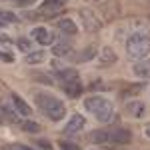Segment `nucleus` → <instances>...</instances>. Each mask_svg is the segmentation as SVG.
I'll return each mask as SVG.
<instances>
[{"mask_svg": "<svg viewBox=\"0 0 150 150\" xmlns=\"http://www.w3.org/2000/svg\"><path fill=\"white\" fill-rule=\"evenodd\" d=\"M52 52H54L56 56H68L70 52H72V46H70V44H66V42H54Z\"/></svg>", "mask_w": 150, "mask_h": 150, "instance_id": "17", "label": "nucleus"}, {"mask_svg": "<svg viewBox=\"0 0 150 150\" xmlns=\"http://www.w3.org/2000/svg\"><path fill=\"white\" fill-rule=\"evenodd\" d=\"M80 18H82V24H84V30H86V32H96V30L102 26L100 18H98L92 10H88V8L80 10Z\"/></svg>", "mask_w": 150, "mask_h": 150, "instance_id": "7", "label": "nucleus"}, {"mask_svg": "<svg viewBox=\"0 0 150 150\" xmlns=\"http://www.w3.org/2000/svg\"><path fill=\"white\" fill-rule=\"evenodd\" d=\"M56 78L62 80L64 84V90L68 92L70 98H78L82 92V84H80V76L74 68H60L56 72Z\"/></svg>", "mask_w": 150, "mask_h": 150, "instance_id": "4", "label": "nucleus"}, {"mask_svg": "<svg viewBox=\"0 0 150 150\" xmlns=\"http://www.w3.org/2000/svg\"><path fill=\"white\" fill-rule=\"evenodd\" d=\"M66 2L68 0H44L42 6H40V10H38V14H30V18H46L44 14H54V12H58L60 8H64Z\"/></svg>", "mask_w": 150, "mask_h": 150, "instance_id": "6", "label": "nucleus"}, {"mask_svg": "<svg viewBox=\"0 0 150 150\" xmlns=\"http://www.w3.org/2000/svg\"><path fill=\"white\" fill-rule=\"evenodd\" d=\"M4 150H34V148H30V146H24V144H8Z\"/></svg>", "mask_w": 150, "mask_h": 150, "instance_id": "22", "label": "nucleus"}, {"mask_svg": "<svg viewBox=\"0 0 150 150\" xmlns=\"http://www.w3.org/2000/svg\"><path fill=\"white\" fill-rule=\"evenodd\" d=\"M88 140L94 144H108V134H106V130H94L88 134Z\"/></svg>", "mask_w": 150, "mask_h": 150, "instance_id": "16", "label": "nucleus"}, {"mask_svg": "<svg viewBox=\"0 0 150 150\" xmlns=\"http://www.w3.org/2000/svg\"><path fill=\"white\" fill-rule=\"evenodd\" d=\"M30 36H32V40H36V42H38V44H42V46H48V44H52V42H54L52 32H48L46 28H42V26L34 28Z\"/></svg>", "mask_w": 150, "mask_h": 150, "instance_id": "8", "label": "nucleus"}, {"mask_svg": "<svg viewBox=\"0 0 150 150\" xmlns=\"http://www.w3.org/2000/svg\"><path fill=\"white\" fill-rule=\"evenodd\" d=\"M40 146H42V148H44V150H50V144H48V142H44V140L40 142Z\"/></svg>", "mask_w": 150, "mask_h": 150, "instance_id": "29", "label": "nucleus"}, {"mask_svg": "<svg viewBox=\"0 0 150 150\" xmlns=\"http://www.w3.org/2000/svg\"><path fill=\"white\" fill-rule=\"evenodd\" d=\"M42 60H44V52H42V50H38V52H30L28 56L24 58L26 64H38V62H42Z\"/></svg>", "mask_w": 150, "mask_h": 150, "instance_id": "18", "label": "nucleus"}, {"mask_svg": "<svg viewBox=\"0 0 150 150\" xmlns=\"http://www.w3.org/2000/svg\"><path fill=\"white\" fill-rule=\"evenodd\" d=\"M60 150H80L76 144H70V142H60Z\"/></svg>", "mask_w": 150, "mask_h": 150, "instance_id": "24", "label": "nucleus"}, {"mask_svg": "<svg viewBox=\"0 0 150 150\" xmlns=\"http://www.w3.org/2000/svg\"><path fill=\"white\" fill-rule=\"evenodd\" d=\"M12 40L10 38H8V36H4V34H0V44H2V46H8V44H10Z\"/></svg>", "mask_w": 150, "mask_h": 150, "instance_id": "27", "label": "nucleus"}, {"mask_svg": "<svg viewBox=\"0 0 150 150\" xmlns=\"http://www.w3.org/2000/svg\"><path fill=\"white\" fill-rule=\"evenodd\" d=\"M134 74L138 78H150V58H140L138 62L134 64Z\"/></svg>", "mask_w": 150, "mask_h": 150, "instance_id": "11", "label": "nucleus"}, {"mask_svg": "<svg viewBox=\"0 0 150 150\" xmlns=\"http://www.w3.org/2000/svg\"><path fill=\"white\" fill-rule=\"evenodd\" d=\"M84 108L88 112H92L96 120L100 122H110L114 118V106L110 100H106L102 96H90L84 100Z\"/></svg>", "mask_w": 150, "mask_h": 150, "instance_id": "2", "label": "nucleus"}, {"mask_svg": "<svg viewBox=\"0 0 150 150\" xmlns=\"http://www.w3.org/2000/svg\"><path fill=\"white\" fill-rule=\"evenodd\" d=\"M0 118H4L6 122H10V124H16V122H20V114L18 112H14V110H10L8 106H0Z\"/></svg>", "mask_w": 150, "mask_h": 150, "instance_id": "14", "label": "nucleus"}, {"mask_svg": "<svg viewBox=\"0 0 150 150\" xmlns=\"http://www.w3.org/2000/svg\"><path fill=\"white\" fill-rule=\"evenodd\" d=\"M106 134H108V144H112V146H124L132 138V134L126 128H110V130H106Z\"/></svg>", "mask_w": 150, "mask_h": 150, "instance_id": "5", "label": "nucleus"}, {"mask_svg": "<svg viewBox=\"0 0 150 150\" xmlns=\"http://www.w3.org/2000/svg\"><path fill=\"white\" fill-rule=\"evenodd\" d=\"M58 30L60 32H64V34L68 36H74L78 30H76V24L72 22L70 18H62V20H58Z\"/></svg>", "mask_w": 150, "mask_h": 150, "instance_id": "15", "label": "nucleus"}, {"mask_svg": "<svg viewBox=\"0 0 150 150\" xmlns=\"http://www.w3.org/2000/svg\"><path fill=\"white\" fill-rule=\"evenodd\" d=\"M34 102H36V106H38V110L46 116V118L54 120V122H56V120H62L64 114H66L64 104L60 102L56 96H52V94H48V92H36Z\"/></svg>", "mask_w": 150, "mask_h": 150, "instance_id": "1", "label": "nucleus"}, {"mask_svg": "<svg viewBox=\"0 0 150 150\" xmlns=\"http://www.w3.org/2000/svg\"><path fill=\"white\" fill-rule=\"evenodd\" d=\"M98 60H100V64H102V66H108V64L116 62V54H114V50H112L110 46H104V48H100Z\"/></svg>", "mask_w": 150, "mask_h": 150, "instance_id": "12", "label": "nucleus"}, {"mask_svg": "<svg viewBox=\"0 0 150 150\" xmlns=\"http://www.w3.org/2000/svg\"><path fill=\"white\" fill-rule=\"evenodd\" d=\"M144 134H146V136H148V138H150V122H148V124H146V126H144Z\"/></svg>", "mask_w": 150, "mask_h": 150, "instance_id": "28", "label": "nucleus"}, {"mask_svg": "<svg viewBox=\"0 0 150 150\" xmlns=\"http://www.w3.org/2000/svg\"><path fill=\"white\" fill-rule=\"evenodd\" d=\"M12 102H14V108H16V112L20 116H30L32 114V110H30V106L24 102L22 98L18 96V94H12Z\"/></svg>", "mask_w": 150, "mask_h": 150, "instance_id": "13", "label": "nucleus"}, {"mask_svg": "<svg viewBox=\"0 0 150 150\" xmlns=\"http://www.w3.org/2000/svg\"><path fill=\"white\" fill-rule=\"evenodd\" d=\"M96 54V48L94 46H90V50H86V52H82L80 56H78V60H90V58Z\"/></svg>", "mask_w": 150, "mask_h": 150, "instance_id": "21", "label": "nucleus"}, {"mask_svg": "<svg viewBox=\"0 0 150 150\" xmlns=\"http://www.w3.org/2000/svg\"><path fill=\"white\" fill-rule=\"evenodd\" d=\"M16 44H18V48H20V50H24V52H28V50H30V40H26V38H18V42H16Z\"/></svg>", "mask_w": 150, "mask_h": 150, "instance_id": "20", "label": "nucleus"}, {"mask_svg": "<svg viewBox=\"0 0 150 150\" xmlns=\"http://www.w3.org/2000/svg\"><path fill=\"white\" fill-rule=\"evenodd\" d=\"M150 52V32L146 30H138L126 40V54L130 58H144Z\"/></svg>", "mask_w": 150, "mask_h": 150, "instance_id": "3", "label": "nucleus"}, {"mask_svg": "<svg viewBox=\"0 0 150 150\" xmlns=\"http://www.w3.org/2000/svg\"><path fill=\"white\" fill-rule=\"evenodd\" d=\"M126 114L132 116V118H142L144 116V112H146V106H144V102H140V100H132V102L126 104Z\"/></svg>", "mask_w": 150, "mask_h": 150, "instance_id": "10", "label": "nucleus"}, {"mask_svg": "<svg viewBox=\"0 0 150 150\" xmlns=\"http://www.w3.org/2000/svg\"><path fill=\"white\" fill-rule=\"evenodd\" d=\"M0 60H6V62H12L14 56H12L10 52H4V50H0Z\"/></svg>", "mask_w": 150, "mask_h": 150, "instance_id": "26", "label": "nucleus"}, {"mask_svg": "<svg viewBox=\"0 0 150 150\" xmlns=\"http://www.w3.org/2000/svg\"><path fill=\"white\" fill-rule=\"evenodd\" d=\"M22 130L24 132L38 134V132H40V124H38V122H22Z\"/></svg>", "mask_w": 150, "mask_h": 150, "instance_id": "19", "label": "nucleus"}, {"mask_svg": "<svg viewBox=\"0 0 150 150\" xmlns=\"http://www.w3.org/2000/svg\"><path fill=\"white\" fill-rule=\"evenodd\" d=\"M84 124H86L84 116L74 114V116H72V118L68 120V124L64 126V132H66V134H76V132H80L82 128H84Z\"/></svg>", "mask_w": 150, "mask_h": 150, "instance_id": "9", "label": "nucleus"}, {"mask_svg": "<svg viewBox=\"0 0 150 150\" xmlns=\"http://www.w3.org/2000/svg\"><path fill=\"white\" fill-rule=\"evenodd\" d=\"M4 2H14L16 6H28V4H32L34 0H4Z\"/></svg>", "mask_w": 150, "mask_h": 150, "instance_id": "25", "label": "nucleus"}, {"mask_svg": "<svg viewBox=\"0 0 150 150\" xmlns=\"http://www.w3.org/2000/svg\"><path fill=\"white\" fill-rule=\"evenodd\" d=\"M0 20H8V22H16V18L12 16V12H0Z\"/></svg>", "mask_w": 150, "mask_h": 150, "instance_id": "23", "label": "nucleus"}]
</instances>
